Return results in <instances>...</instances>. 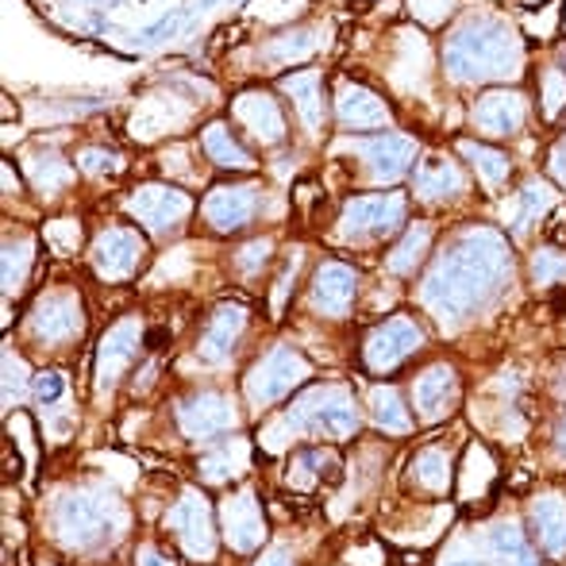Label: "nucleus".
I'll list each match as a JSON object with an SVG mask.
<instances>
[{"instance_id":"obj_1","label":"nucleus","mask_w":566,"mask_h":566,"mask_svg":"<svg viewBox=\"0 0 566 566\" xmlns=\"http://www.w3.org/2000/svg\"><path fill=\"white\" fill-rule=\"evenodd\" d=\"M513 274L509 239L493 228H467L428 270L420 301L440 321H462L493 297Z\"/></svg>"},{"instance_id":"obj_2","label":"nucleus","mask_w":566,"mask_h":566,"mask_svg":"<svg viewBox=\"0 0 566 566\" xmlns=\"http://www.w3.org/2000/svg\"><path fill=\"white\" fill-rule=\"evenodd\" d=\"M521 39L497 15H474L459 31H451V39L443 43V66L462 85L509 82V77L521 74Z\"/></svg>"},{"instance_id":"obj_3","label":"nucleus","mask_w":566,"mask_h":566,"mask_svg":"<svg viewBox=\"0 0 566 566\" xmlns=\"http://www.w3.org/2000/svg\"><path fill=\"white\" fill-rule=\"evenodd\" d=\"M54 528H59L62 544L90 552L113 539L124 528V509L116 497H101V493H70L54 509Z\"/></svg>"},{"instance_id":"obj_4","label":"nucleus","mask_w":566,"mask_h":566,"mask_svg":"<svg viewBox=\"0 0 566 566\" xmlns=\"http://www.w3.org/2000/svg\"><path fill=\"white\" fill-rule=\"evenodd\" d=\"M285 424H290L293 432H316V436H332V440H347L358 428L355 397L343 386L308 389L305 397H297V401L290 405Z\"/></svg>"},{"instance_id":"obj_5","label":"nucleus","mask_w":566,"mask_h":566,"mask_svg":"<svg viewBox=\"0 0 566 566\" xmlns=\"http://www.w3.org/2000/svg\"><path fill=\"white\" fill-rule=\"evenodd\" d=\"M308 374H313V366H308V358L301 355V350L274 347L270 355H262V363L254 366L251 374H247V397H251V405L266 409V405L290 397L297 386H305Z\"/></svg>"},{"instance_id":"obj_6","label":"nucleus","mask_w":566,"mask_h":566,"mask_svg":"<svg viewBox=\"0 0 566 566\" xmlns=\"http://www.w3.org/2000/svg\"><path fill=\"white\" fill-rule=\"evenodd\" d=\"M420 347H424V328H420L409 313H397L366 336L363 366L374 374H389V370H397L409 355H417Z\"/></svg>"},{"instance_id":"obj_7","label":"nucleus","mask_w":566,"mask_h":566,"mask_svg":"<svg viewBox=\"0 0 566 566\" xmlns=\"http://www.w3.org/2000/svg\"><path fill=\"white\" fill-rule=\"evenodd\" d=\"M405 212L409 201L405 193H374V197H355V201L343 205L339 231L347 239H378L394 235L405 224Z\"/></svg>"},{"instance_id":"obj_8","label":"nucleus","mask_w":566,"mask_h":566,"mask_svg":"<svg viewBox=\"0 0 566 566\" xmlns=\"http://www.w3.org/2000/svg\"><path fill=\"white\" fill-rule=\"evenodd\" d=\"M127 212L147 231L166 235V231L178 228L181 220L193 212V201H189V193H181V189H174V186H143L127 197Z\"/></svg>"},{"instance_id":"obj_9","label":"nucleus","mask_w":566,"mask_h":566,"mask_svg":"<svg viewBox=\"0 0 566 566\" xmlns=\"http://www.w3.org/2000/svg\"><path fill=\"white\" fill-rule=\"evenodd\" d=\"M459 405V374L448 363H436L412 381V409L420 424H440Z\"/></svg>"},{"instance_id":"obj_10","label":"nucleus","mask_w":566,"mask_h":566,"mask_svg":"<svg viewBox=\"0 0 566 566\" xmlns=\"http://www.w3.org/2000/svg\"><path fill=\"white\" fill-rule=\"evenodd\" d=\"M166 528L178 536V544L186 547L193 559H212V552H217L212 513H209V505H205L201 493H186V497L166 513Z\"/></svg>"},{"instance_id":"obj_11","label":"nucleus","mask_w":566,"mask_h":566,"mask_svg":"<svg viewBox=\"0 0 566 566\" xmlns=\"http://www.w3.org/2000/svg\"><path fill=\"white\" fill-rule=\"evenodd\" d=\"M143 254H147V247H143V235L132 228H108L97 235V243H93V270H97L105 282H124V277H132L135 270H139Z\"/></svg>"},{"instance_id":"obj_12","label":"nucleus","mask_w":566,"mask_h":566,"mask_svg":"<svg viewBox=\"0 0 566 566\" xmlns=\"http://www.w3.org/2000/svg\"><path fill=\"white\" fill-rule=\"evenodd\" d=\"M82 301L66 290L43 293L35 301V313H31V332L43 343H70L82 336Z\"/></svg>"},{"instance_id":"obj_13","label":"nucleus","mask_w":566,"mask_h":566,"mask_svg":"<svg viewBox=\"0 0 566 566\" xmlns=\"http://www.w3.org/2000/svg\"><path fill=\"white\" fill-rule=\"evenodd\" d=\"M350 147L366 158L370 178L381 181V186L405 178V174H409V163L417 158V139L394 135V132H381V135H374V139H358V143H350Z\"/></svg>"},{"instance_id":"obj_14","label":"nucleus","mask_w":566,"mask_h":566,"mask_svg":"<svg viewBox=\"0 0 566 566\" xmlns=\"http://www.w3.org/2000/svg\"><path fill=\"white\" fill-rule=\"evenodd\" d=\"M139 347H143V324L139 321H119L113 328L105 332L97 347V381L101 389H113L119 378H124L127 366L139 358Z\"/></svg>"},{"instance_id":"obj_15","label":"nucleus","mask_w":566,"mask_h":566,"mask_svg":"<svg viewBox=\"0 0 566 566\" xmlns=\"http://www.w3.org/2000/svg\"><path fill=\"white\" fill-rule=\"evenodd\" d=\"M178 424L189 440H217V436H228L235 428V409L220 394H197L181 401Z\"/></svg>"},{"instance_id":"obj_16","label":"nucleus","mask_w":566,"mask_h":566,"mask_svg":"<svg viewBox=\"0 0 566 566\" xmlns=\"http://www.w3.org/2000/svg\"><path fill=\"white\" fill-rule=\"evenodd\" d=\"M220 521H224V536L231 552H254L266 539V521H262V505L251 490L235 493L220 505Z\"/></svg>"},{"instance_id":"obj_17","label":"nucleus","mask_w":566,"mask_h":566,"mask_svg":"<svg viewBox=\"0 0 566 566\" xmlns=\"http://www.w3.org/2000/svg\"><path fill=\"white\" fill-rule=\"evenodd\" d=\"M259 209V186H217L205 197L201 212L212 231H239Z\"/></svg>"},{"instance_id":"obj_18","label":"nucleus","mask_w":566,"mask_h":566,"mask_svg":"<svg viewBox=\"0 0 566 566\" xmlns=\"http://www.w3.org/2000/svg\"><path fill=\"white\" fill-rule=\"evenodd\" d=\"M358 297V274L347 262H324L313 274V305L324 316H347Z\"/></svg>"},{"instance_id":"obj_19","label":"nucleus","mask_w":566,"mask_h":566,"mask_svg":"<svg viewBox=\"0 0 566 566\" xmlns=\"http://www.w3.org/2000/svg\"><path fill=\"white\" fill-rule=\"evenodd\" d=\"M474 127L482 135H516L528 119V108H524V97L521 93H509V90H497V93H485V97L474 101Z\"/></svg>"},{"instance_id":"obj_20","label":"nucleus","mask_w":566,"mask_h":566,"mask_svg":"<svg viewBox=\"0 0 566 566\" xmlns=\"http://www.w3.org/2000/svg\"><path fill=\"white\" fill-rule=\"evenodd\" d=\"M336 113L347 132H378V127H389V119H394L386 101L366 90V85H343L336 97Z\"/></svg>"},{"instance_id":"obj_21","label":"nucleus","mask_w":566,"mask_h":566,"mask_svg":"<svg viewBox=\"0 0 566 566\" xmlns=\"http://www.w3.org/2000/svg\"><path fill=\"white\" fill-rule=\"evenodd\" d=\"M343 482V459L336 448H301L290 459V485L297 490H332Z\"/></svg>"},{"instance_id":"obj_22","label":"nucleus","mask_w":566,"mask_h":566,"mask_svg":"<svg viewBox=\"0 0 566 566\" xmlns=\"http://www.w3.org/2000/svg\"><path fill=\"white\" fill-rule=\"evenodd\" d=\"M247 328V308L239 305H224L209 316L205 324V336H201V358L205 363H228L235 355V343L243 336Z\"/></svg>"},{"instance_id":"obj_23","label":"nucleus","mask_w":566,"mask_h":566,"mask_svg":"<svg viewBox=\"0 0 566 566\" xmlns=\"http://www.w3.org/2000/svg\"><path fill=\"white\" fill-rule=\"evenodd\" d=\"M235 119L259 143H282L285 139L282 108H277V101H270L266 93H243V97L235 101Z\"/></svg>"},{"instance_id":"obj_24","label":"nucleus","mask_w":566,"mask_h":566,"mask_svg":"<svg viewBox=\"0 0 566 566\" xmlns=\"http://www.w3.org/2000/svg\"><path fill=\"white\" fill-rule=\"evenodd\" d=\"M467 189L459 163H451L448 155H428L417 166V197L420 201H451Z\"/></svg>"},{"instance_id":"obj_25","label":"nucleus","mask_w":566,"mask_h":566,"mask_svg":"<svg viewBox=\"0 0 566 566\" xmlns=\"http://www.w3.org/2000/svg\"><path fill=\"white\" fill-rule=\"evenodd\" d=\"M409 478L420 493H428V497H448V490L454 485L451 454L443 448H436V443H428V448H420L417 459H412Z\"/></svg>"},{"instance_id":"obj_26","label":"nucleus","mask_w":566,"mask_h":566,"mask_svg":"<svg viewBox=\"0 0 566 566\" xmlns=\"http://www.w3.org/2000/svg\"><path fill=\"white\" fill-rule=\"evenodd\" d=\"M532 539L547 555H566V501L563 497H539L532 505Z\"/></svg>"},{"instance_id":"obj_27","label":"nucleus","mask_w":566,"mask_h":566,"mask_svg":"<svg viewBox=\"0 0 566 566\" xmlns=\"http://www.w3.org/2000/svg\"><path fill=\"white\" fill-rule=\"evenodd\" d=\"M282 90L293 97V105H297L301 119H305L313 132H321L324 127V101H321V74H313V70H305V74H293V77H282Z\"/></svg>"},{"instance_id":"obj_28","label":"nucleus","mask_w":566,"mask_h":566,"mask_svg":"<svg viewBox=\"0 0 566 566\" xmlns=\"http://www.w3.org/2000/svg\"><path fill=\"white\" fill-rule=\"evenodd\" d=\"M370 417L381 432H394V436L412 432V412L405 409L401 394H397L394 386H374L370 389Z\"/></svg>"},{"instance_id":"obj_29","label":"nucleus","mask_w":566,"mask_h":566,"mask_svg":"<svg viewBox=\"0 0 566 566\" xmlns=\"http://www.w3.org/2000/svg\"><path fill=\"white\" fill-rule=\"evenodd\" d=\"M201 143H205V155H209L217 166H224V170H251V166H254L251 155H247V147L235 139V135H231L228 124L205 127Z\"/></svg>"},{"instance_id":"obj_30","label":"nucleus","mask_w":566,"mask_h":566,"mask_svg":"<svg viewBox=\"0 0 566 566\" xmlns=\"http://www.w3.org/2000/svg\"><path fill=\"white\" fill-rule=\"evenodd\" d=\"M428 247H432V224H424V220H417L409 231L401 235V243L394 247V254L386 259L389 274H412V270L424 262Z\"/></svg>"},{"instance_id":"obj_31","label":"nucleus","mask_w":566,"mask_h":566,"mask_svg":"<svg viewBox=\"0 0 566 566\" xmlns=\"http://www.w3.org/2000/svg\"><path fill=\"white\" fill-rule=\"evenodd\" d=\"M552 205H555L552 186H547V181H528V186L521 189V197H516L513 217H509V224H513V235H524V231L536 224V220L544 217Z\"/></svg>"},{"instance_id":"obj_32","label":"nucleus","mask_w":566,"mask_h":566,"mask_svg":"<svg viewBox=\"0 0 566 566\" xmlns=\"http://www.w3.org/2000/svg\"><path fill=\"white\" fill-rule=\"evenodd\" d=\"M459 150L474 163L478 178L485 181L490 189H497L501 181L513 174V163H509V155H501L497 147H485V143H474V139H459Z\"/></svg>"},{"instance_id":"obj_33","label":"nucleus","mask_w":566,"mask_h":566,"mask_svg":"<svg viewBox=\"0 0 566 566\" xmlns=\"http://www.w3.org/2000/svg\"><path fill=\"white\" fill-rule=\"evenodd\" d=\"M490 555H493V563H497V566H539L532 544L513 528V524H501V528H493Z\"/></svg>"},{"instance_id":"obj_34","label":"nucleus","mask_w":566,"mask_h":566,"mask_svg":"<svg viewBox=\"0 0 566 566\" xmlns=\"http://www.w3.org/2000/svg\"><path fill=\"white\" fill-rule=\"evenodd\" d=\"M243 467H247V448L235 440V443H224L220 451H212L209 459L201 462V474L209 478V482H228V478L243 474Z\"/></svg>"},{"instance_id":"obj_35","label":"nucleus","mask_w":566,"mask_h":566,"mask_svg":"<svg viewBox=\"0 0 566 566\" xmlns=\"http://www.w3.org/2000/svg\"><path fill=\"white\" fill-rule=\"evenodd\" d=\"M31 174H35V186L46 189V193H51L54 186H66V181L74 178V170H70L66 163H59L54 155H35V158H31Z\"/></svg>"},{"instance_id":"obj_36","label":"nucleus","mask_w":566,"mask_h":566,"mask_svg":"<svg viewBox=\"0 0 566 566\" xmlns=\"http://www.w3.org/2000/svg\"><path fill=\"white\" fill-rule=\"evenodd\" d=\"M313 51H316L313 31H290V35H282L274 46H270V54H274L277 62H305Z\"/></svg>"},{"instance_id":"obj_37","label":"nucleus","mask_w":566,"mask_h":566,"mask_svg":"<svg viewBox=\"0 0 566 566\" xmlns=\"http://www.w3.org/2000/svg\"><path fill=\"white\" fill-rule=\"evenodd\" d=\"M28 266H31V243L28 239H20V243H8L4 247V290L12 293V290H20L23 285V274H28Z\"/></svg>"},{"instance_id":"obj_38","label":"nucleus","mask_w":566,"mask_h":566,"mask_svg":"<svg viewBox=\"0 0 566 566\" xmlns=\"http://www.w3.org/2000/svg\"><path fill=\"white\" fill-rule=\"evenodd\" d=\"M539 90H544V116L555 119L566 105V74L563 70H547L544 82H539Z\"/></svg>"},{"instance_id":"obj_39","label":"nucleus","mask_w":566,"mask_h":566,"mask_svg":"<svg viewBox=\"0 0 566 566\" xmlns=\"http://www.w3.org/2000/svg\"><path fill=\"white\" fill-rule=\"evenodd\" d=\"M532 274H536V285H555L566 277V259L563 254H555L552 247L547 251H536V259H532Z\"/></svg>"},{"instance_id":"obj_40","label":"nucleus","mask_w":566,"mask_h":566,"mask_svg":"<svg viewBox=\"0 0 566 566\" xmlns=\"http://www.w3.org/2000/svg\"><path fill=\"white\" fill-rule=\"evenodd\" d=\"M35 401L39 405H59L62 401V394H66V378H62L59 370H43V374H35Z\"/></svg>"},{"instance_id":"obj_41","label":"nucleus","mask_w":566,"mask_h":566,"mask_svg":"<svg viewBox=\"0 0 566 566\" xmlns=\"http://www.w3.org/2000/svg\"><path fill=\"white\" fill-rule=\"evenodd\" d=\"M77 166H82L85 174H116L119 155H113V150H101V147H85L82 155H77Z\"/></svg>"},{"instance_id":"obj_42","label":"nucleus","mask_w":566,"mask_h":566,"mask_svg":"<svg viewBox=\"0 0 566 566\" xmlns=\"http://www.w3.org/2000/svg\"><path fill=\"white\" fill-rule=\"evenodd\" d=\"M266 259H270V243H266V239H259V243H251V247H243V251H239L235 266L247 270V274H254L259 266H266Z\"/></svg>"},{"instance_id":"obj_43","label":"nucleus","mask_w":566,"mask_h":566,"mask_svg":"<svg viewBox=\"0 0 566 566\" xmlns=\"http://www.w3.org/2000/svg\"><path fill=\"white\" fill-rule=\"evenodd\" d=\"M409 4H412V12H417L424 23H440V20H448L454 0H409Z\"/></svg>"},{"instance_id":"obj_44","label":"nucleus","mask_w":566,"mask_h":566,"mask_svg":"<svg viewBox=\"0 0 566 566\" xmlns=\"http://www.w3.org/2000/svg\"><path fill=\"white\" fill-rule=\"evenodd\" d=\"M135 566H178V563H174V555L163 552V547L143 544L139 552H135Z\"/></svg>"},{"instance_id":"obj_45","label":"nucleus","mask_w":566,"mask_h":566,"mask_svg":"<svg viewBox=\"0 0 566 566\" xmlns=\"http://www.w3.org/2000/svg\"><path fill=\"white\" fill-rule=\"evenodd\" d=\"M547 239H552V243H566V209L552 217V224H547Z\"/></svg>"},{"instance_id":"obj_46","label":"nucleus","mask_w":566,"mask_h":566,"mask_svg":"<svg viewBox=\"0 0 566 566\" xmlns=\"http://www.w3.org/2000/svg\"><path fill=\"white\" fill-rule=\"evenodd\" d=\"M552 170H555V178L566 181V139L555 147V155H552Z\"/></svg>"},{"instance_id":"obj_47","label":"nucleus","mask_w":566,"mask_h":566,"mask_svg":"<svg viewBox=\"0 0 566 566\" xmlns=\"http://www.w3.org/2000/svg\"><path fill=\"white\" fill-rule=\"evenodd\" d=\"M254 566H293V563H290V555H282V552H270V555H262V559L254 563Z\"/></svg>"},{"instance_id":"obj_48","label":"nucleus","mask_w":566,"mask_h":566,"mask_svg":"<svg viewBox=\"0 0 566 566\" xmlns=\"http://www.w3.org/2000/svg\"><path fill=\"white\" fill-rule=\"evenodd\" d=\"M448 566H497V563H474V559H462V563H448Z\"/></svg>"},{"instance_id":"obj_49","label":"nucleus","mask_w":566,"mask_h":566,"mask_svg":"<svg viewBox=\"0 0 566 566\" xmlns=\"http://www.w3.org/2000/svg\"><path fill=\"white\" fill-rule=\"evenodd\" d=\"M524 8H536V4H547V0H521Z\"/></svg>"},{"instance_id":"obj_50","label":"nucleus","mask_w":566,"mask_h":566,"mask_svg":"<svg viewBox=\"0 0 566 566\" xmlns=\"http://www.w3.org/2000/svg\"><path fill=\"white\" fill-rule=\"evenodd\" d=\"M559 440H563V448H566V424H563V432H559Z\"/></svg>"},{"instance_id":"obj_51","label":"nucleus","mask_w":566,"mask_h":566,"mask_svg":"<svg viewBox=\"0 0 566 566\" xmlns=\"http://www.w3.org/2000/svg\"><path fill=\"white\" fill-rule=\"evenodd\" d=\"M559 59H563V66H566V46H563V51H559Z\"/></svg>"}]
</instances>
